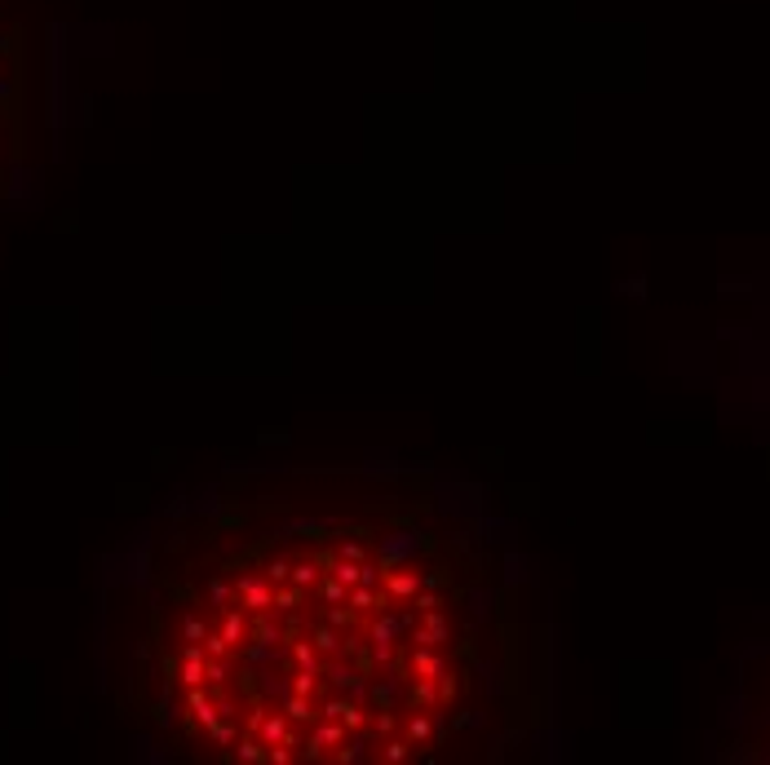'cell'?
I'll return each mask as SVG.
<instances>
[{
  "label": "cell",
  "instance_id": "obj_1",
  "mask_svg": "<svg viewBox=\"0 0 770 765\" xmlns=\"http://www.w3.org/2000/svg\"><path fill=\"white\" fill-rule=\"evenodd\" d=\"M235 602L249 611V615H261V611H274V580L266 571H249L235 580Z\"/></svg>",
  "mask_w": 770,
  "mask_h": 765
},
{
  "label": "cell",
  "instance_id": "obj_2",
  "mask_svg": "<svg viewBox=\"0 0 770 765\" xmlns=\"http://www.w3.org/2000/svg\"><path fill=\"white\" fill-rule=\"evenodd\" d=\"M346 739H350V730H346L341 721H332V717H319V726H315L310 744L301 748V761H319V757H332V748H341Z\"/></svg>",
  "mask_w": 770,
  "mask_h": 765
},
{
  "label": "cell",
  "instance_id": "obj_3",
  "mask_svg": "<svg viewBox=\"0 0 770 765\" xmlns=\"http://www.w3.org/2000/svg\"><path fill=\"white\" fill-rule=\"evenodd\" d=\"M381 589L394 598V602H416V593H421V575H416V571H403V566H385Z\"/></svg>",
  "mask_w": 770,
  "mask_h": 765
},
{
  "label": "cell",
  "instance_id": "obj_4",
  "mask_svg": "<svg viewBox=\"0 0 770 765\" xmlns=\"http://www.w3.org/2000/svg\"><path fill=\"white\" fill-rule=\"evenodd\" d=\"M447 641V620L443 611H421V624L412 633V646H443Z\"/></svg>",
  "mask_w": 770,
  "mask_h": 765
},
{
  "label": "cell",
  "instance_id": "obj_5",
  "mask_svg": "<svg viewBox=\"0 0 770 765\" xmlns=\"http://www.w3.org/2000/svg\"><path fill=\"white\" fill-rule=\"evenodd\" d=\"M407 668H412V677H443V672H447V663H443L438 646H412Z\"/></svg>",
  "mask_w": 770,
  "mask_h": 765
},
{
  "label": "cell",
  "instance_id": "obj_6",
  "mask_svg": "<svg viewBox=\"0 0 770 765\" xmlns=\"http://www.w3.org/2000/svg\"><path fill=\"white\" fill-rule=\"evenodd\" d=\"M257 739H261L266 748H274V744H292V721L283 717V708H270V712H266Z\"/></svg>",
  "mask_w": 770,
  "mask_h": 765
},
{
  "label": "cell",
  "instance_id": "obj_7",
  "mask_svg": "<svg viewBox=\"0 0 770 765\" xmlns=\"http://www.w3.org/2000/svg\"><path fill=\"white\" fill-rule=\"evenodd\" d=\"M288 663H292V668L324 672V650H319L310 638H288Z\"/></svg>",
  "mask_w": 770,
  "mask_h": 765
},
{
  "label": "cell",
  "instance_id": "obj_8",
  "mask_svg": "<svg viewBox=\"0 0 770 765\" xmlns=\"http://www.w3.org/2000/svg\"><path fill=\"white\" fill-rule=\"evenodd\" d=\"M279 708H283V717H288L292 726H310V721L319 717V704H315V699H306V695H292V690L279 699Z\"/></svg>",
  "mask_w": 770,
  "mask_h": 765
},
{
  "label": "cell",
  "instance_id": "obj_9",
  "mask_svg": "<svg viewBox=\"0 0 770 765\" xmlns=\"http://www.w3.org/2000/svg\"><path fill=\"white\" fill-rule=\"evenodd\" d=\"M310 641L324 650V659H337V655H346V650H350V638H337V629H332L328 620L310 629Z\"/></svg>",
  "mask_w": 770,
  "mask_h": 765
},
{
  "label": "cell",
  "instance_id": "obj_10",
  "mask_svg": "<svg viewBox=\"0 0 770 765\" xmlns=\"http://www.w3.org/2000/svg\"><path fill=\"white\" fill-rule=\"evenodd\" d=\"M407 699H412V708H438L443 699H438V677H412V690H407Z\"/></svg>",
  "mask_w": 770,
  "mask_h": 765
},
{
  "label": "cell",
  "instance_id": "obj_11",
  "mask_svg": "<svg viewBox=\"0 0 770 765\" xmlns=\"http://www.w3.org/2000/svg\"><path fill=\"white\" fill-rule=\"evenodd\" d=\"M288 580L297 584V589H319V580H324V571H319V557H297L292 562V571H288Z\"/></svg>",
  "mask_w": 770,
  "mask_h": 765
},
{
  "label": "cell",
  "instance_id": "obj_12",
  "mask_svg": "<svg viewBox=\"0 0 770 765\" xmlns=\"http://www.w3.org/2000/svg\"><path fill=\"white\" fill-rule=\"evenodd\" d=\"M301 602H306V589H297L292 580L274 584V615H297Z\"/></svg>",
  "mask_w": 770,
  "mask_h": 765
},
{
  "label": "cell",
  "instance_id": "obj_13",
  "mask_svg": "<svg viewBox=\"0 0 770 765\" xmlns=\"http://www.w3.org/2000/svg\"><path fill=\"white\" fill-rule=\"evenodd\" d=\"M288 690H292V695H306V699H319V695H324V672H310V668H292V677H288Z\"/></svg>",
  "mask_w": 770,
  "mask_h": 765
},
{
  "label": "cell",
  "instance_id": "obj_14",
  "mask_svg": "<svg viewBox=\"0 0 770 765\" xmlns=\"http://www.w3.org/2000/svg\"><path fill=\"white\" fill-rule=\"evenodd\" d=\"M324 677H328L332 686H341V690H355V695L364 690V677H359V672H355L350 663H341V655H337V659H332V663L324 668Z\"/></svg>",
  "mask_w": 770,
  "mask_h": 765
},
{
  "label": "cell",
  "instance_id": "obj_15",
  "mask_svg": "<svg viewBox=\"0 0 770 765\" xmlns=\"http://www.w3.org/2000/svg\"><path fill=\"white\" fill-rule=\"evenodd\" d=\"M412 748H416L412 739H394V735H389V739H381V748H377L373 757H377V761H385V765H403L407 757H412Z\"/></svg>",
  "mask_w": 770,
  "mask_h": 765
},
{
  "label": "cell",
  "instance_id": "obj_16",
  "mask_svg": "<svg viewBox=\"0 0 770 765\" xmlns=\"http://www.w3.org/2000/svg\"><path fill=\"white\" fill-rule=\"evenodd\" d=\"M407 739H412V744H430V739H434V717H430V708H416V712L407 717Z\"/></svg>",
  "mask_w": 770,
  "mask_h": 765
},
{
  "label": "cell",
  "instance_id": "obj_17",
  "mask_svg": "<svg viewBox=\"0 0 770 765\" xmlns=\"http://www.w3.org/2000/svg\"><path fill=\"white\" fill-rule=\"evenodd\" d=\"M407 620H389V615H377L373 624H368V638H373V646H394V638H398V629H403Z\"/></svg>",
  "mask_w": 770,
  "mask_h": 765
},
{
  "label": "cell",
  "instance_id": "obj_18",
  "mask_svg": "<svg viewBox=\"0 0 770 765\" xmlns=\"http://www.w3.org/2000/svg\"><path fill=\"white\" fill-rule=\"evenodd\" d=\"M368 739H346L341 748H332V761L337 765H355V761H368Z\"/></svg>",
  "mask_w": 770,
  "mask_h": 765
},
{
  "label": "cell",
  "instance_id": "obj_19",
  "mask_svg": "<svg viewBox=\"0 0 770 765\" xmlns=\"http://www.w3.org/2000/svg\"><path fill=\"white\" fill-rule=\"evenodd\" d=\"M231 757L235 761H266V744L257 735H240V744L231 748Z\"/></svg>",
  "mask_w": 770,
  "mask_h": 765
},
{
  "label": "cell",
  "instance_id": "obj_20",
  "mask_svg": "<svg viewBox=\"0 0 770 765\" xmlns=\"http://www.w3.org/2000/svg\"><path fill=\"white\" fill-rule=\"evenodd\" d=\"M319 593H324V602H328V606H337V602H346V598H350V584H341L337 575H324V580H319Z\"/></svg>",
  "mask_w": 770,
  "mask_h": 765
},
{
  "label": "cell",
  "instance_id": "obj_21",
  "mask_svg": "<svg viewBox=\"0 0 770 765\" xmlns=\"http://www.w3.org/2000/svg\"><path fill=\"white\" fill-rule=\"evenodd\" d=\"M328 575H337L341 584H350V589H355V584H359V562H350V557H337V562L328 566Z\"/></svg>",
  "mask_w": 770,
  "mask_h": 765
},
{
  "label": "cell",
  "instance_id": "obj_22",
  "mask_svg": "<svg viewBox=\"0 0 770 765\" xmlns=\"http://www.w3.org/2000/svg\"><path fill=\"white\" fill-rule=\"evenodd\" d=\"M209 602H217V611H226V606L235 602V584H226V580H213V584H209Z\"/></svg>",
  "mask_w": 770,
  "mask_h": 765
},
{
  "label": "cell",
  "instance_id": "obj_23",
  "mask_svg": "<svg viewBox=\"0 0 770 765\" xmlns=\"http://www.w3.org/2000/svg\"><path fill=\"white\" fill-rule=\"evenodd\" d=\"M266 761H274V765H292V761H301V753H297L292 744H274V748H266Z\"/></svg>",
  "mask_w": 770,
  "mask_h": 765
},
{
  "label": "cell",
  "instance_id": "obj_24",
  "mask_svg": "<svg viewBox=\"0 0 770 765\" xmlns=\"http://www.w3.org/2000/svg\"><path fill=\"white\" fill-rule=\"evenodd\" d=\"M373 730H377V739H389V735H394V712H389V708H373Z\"/></svg>",
  "mask_w": 770,
  "mask_h": 765
},
{
  "label": "cell",
  "instance_id": "obj_25",
  "mask_svg": "<svg viewBox=\"0 0 770 765\" xmlns=\"http://www.w3.org/2000/svg\"><path fill=\"white\" fill-rule=\"evenodd\" d=\"M209 629H213L209 620H200V615H191V620L182 624V638H186V641H204V638H209Z\"/></svg>",
  "mask_w": 770,
  "mask_h": 765
},
{
  "label": "cell",
  "instance_id": "obj_26",
  "mask_svg": "<svg viewBox=\"0 0 770 765\" xmlns=\"http://www.w3.org/2000/svg\"><path fill=\"white\" fill-rule=\"evenodd\" d=\"M288 571H292V562H288V557H274V562H266V575H270L274 584H283V580H288Z\"/></svg>",
  "mask_w": 770,
  "mask_h": 765
},
{
  "label": "cell",
  "instance_id": "obj_27",
  "mask_svg": "<svg viewBox=\"0 0 770 765\" xmlns=\"http://www.w3.org/2000/svg\"><path fill=\"white\" fill-rule=\"evenodd\" d=\"M416 611H443V598L438 593H416Z\"/></svg>",
  "mask_w": 770,
  "mask_h": 765
},
{
  "label": "cell",
  "instance_id": "obj_28",
  "mask_svg": "<svg viewBox=\"0 0 770 765\" xmlns=\"http://www.w3.org/2000/svg\"><path fill=\"white\" fill-rule=\"evenodd\" d=\"M452 695H456V677H452V672H443V677H438V699H443V704H452Z\"/></svg>",
  "mask_w": 770,
  "mask_h": 765
},
{
  "label": "cell",
  "instance_id": "obj_29",
  "mask_svg": "<svg viewBox=\"0 0 770 765\" xmlns=\"http://www.w3.org/2000/svg\"><path fill=\"white\" fill-rule=\"evenodd\" d=\"M337 557H350V562H364L368 553H364V544L355 540V544H341V553H337Z\"/></svg>",
  "mask_w": 770,
  "mask_h": 765
},
{
  "label": "cell",
  "instance_id": "obj_30",
  "mask_svg": "<svg viewBox=\"0 0 770 765\" xmlns=\"http://www.w3.org/2000/svg\"><path fill=\"white\" fill-rule=\"evenodd\" d=\"M394 704V695H389V686H377V708H389Z\"/></svg>",
  "mask_w": 770,
  "mask_h": 765
}]
</instances>
